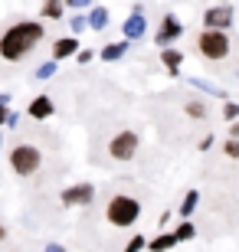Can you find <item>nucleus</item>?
<instances>
[{"mask_svg": "<svg viewBox=\"0 0 239 252\" xmlns=\"http://www.w3.org/2000/svg\"><path fill=\"white\" fill-rule=\"evenodd\" d=\"M39 39H43V27L27 20V23H17V27H10L3 36H0V56L10 59V63H17L30 53V49L36 46Z\"/></svg>", "mask_w": 239, "mask_h": 252, "instance_id": "f257e3e1", "label": "nucleus"}, {"mask_svg": "<svg viewBox=\"0 0 239 252\" xmlns=\"http://www.w3.org/2000/svg\"><path fill=\"white\" fill-rule=\"evenodd\" d=\"M138 216H141V203L135 200V196H128V193H115L108 200V206H105V220H108L111 226H118V229L135 226Z\"/></svg>", "mask_w": 239, "mask_h": 252, "instance_id": "f03ea898", "label": "nucleus"}, {"mask_svg": "<svg viewBox=\"0 0 239 252\" xmlns=\"http://www.w3.org/2000/svg\"><path fill=\"white\" fill-rule=\"evenodd\" d=\"M230 46H233V39L223 30H203V33H197V53L206 63H226L230 59Z\"/></svg>", "mask_w": 239, "mask_h": 252, "instance_id": "7ed1b4c3", "label": "nucleus"}, {"mask_svg": "<svg viewBox=\"0 0 239 252\" xmlns=\"http://www.w3.org/2000/svg\"><path fill=\"white\" fill-rule=\"evenodd\" d=\"M39 151L33 144H17V148L10 151V167L17 170L20 177H30V174H36L39 170Z\"/></svg>", "mask_w": 239, "mask_h": 252, "instance_id": "20e7f679", "label": "nucleus"}, {"mask_svg": "<svg viewBox=\"0 0 239 252\" xmlns=\"http://www.w3.org/2000/svg\"><path fill=\"white\" fill-rule=\"evenodd\" d=\"M138 144H141V138L135 134V131H118V134L111 138V144H108V154L115 160H131L135 154H138Z\"/></svg>", "mask_w": 239, "mask_h": 252, "instance_id": "39448f33", "label": "nucleus"}, {"mask_svg": "<svg viewBox=\"0 0 239 252\" xmlns=\"http://www.w3.org/2000/svg\"><path fill=\"white\" fill-rule=\"evenodd\" d=\"M180 33H184V27H180V20H177L174 13H167V17L161 20V30H157L154 43H157L161 49H167V46H171V43H174L177 36H180Z\"/></svg>", "mask_w": 239, "mask_h": 252, "instance_id": "423d86ee", "label": "nucleus"}, {"mask_svg": "<svg viewBox=\"0 0 239 252\" xmlns=\"http://www.w3.org/2000/svg\"><path fill=\"white\" fill-rule=\"evenodd\" d=\"M95 196L92 184H75V187H66L63 190V206H89Z\"/></svg>", "mask_w": 239, "mask_h": 252, "instance_id": "0eeeda50", "label": "nucleus"}, {"mask_svg": "<svg viewBox=\"0 0 239 252\" xmlns=\"http://www.w3.org/2000/svg\"><path fill=\"white\" fill-rule=\"evenodd\" d=\"M203 23H206V30H230L233 23V10L230 7H210L206 13H203Z\"/></svg>", "mask_w": 239, "mask_h": 252, "instance_id": "6e6552de", "label": "nucleus"}, {"mask_svg": "<svg viewBox=\"0 0 239 252\" xmlns=\"http://www.w3.org/2000/svg\"><path fill=\"white\" fill-rule=\"evenodd\" d=\"M147 30V20H144V10H141V3L135 10H131V17L125 20V27H121V33H125V39H141Z\"/></svg>", "mask_w": 239, "mask_h": 252, "instance_id": "1a4fd4ad", "label": "nucleus"}, {"mask_svg": "<svg viewBox=\"0 0 239 252\" xmlns=\"http://www.w3.org/2000/svg\"><path fill=\"white\" fill-rule=\"evenodd\" d=\"M180 63H184V56H180L174 46L161 49V65L167 69V75H180Z\"/></svg>", "mask_w": 239, "mask_h": 252, "instance_id": "9d476101", "label": "nucleus"}, {"mask_svg": "<svg viewBox=\"0 0 239 252\" xmlns=\"http://www.w3.org/2000/svg\"><path fill=\"white\" fill-rule=\"evenodd\" d=\"M75 53H79V39H72V36L56 39V43H53V59H56V63L66 59V56H75Z\"/></svg>", "mask_w": 239, "mask_h": 252, "instance_id": "9b49d317", "label": "nucleus"}, {"mask_svg": "<svg viewBox=\"0 0 239 252\" xmlns=\"http://www.w3.org/2000/svg\"><path fill=\"white\" fill-rule=\"evenodd\" d=\"M53 115V102H49V95H36L33 102H30V118H49Z\"/></svg>", "mask_w": 239, "mask_h": 252, "instance_id": "f8f14e48", "label": "nucleus"}, {"mask_svg": "<svg viewBox=\"0 0 239 252\" xmlns=\"http://www.w3.org/2000/svg\"><path fill=\"white\" fill-rule=\"evenodd\" d=\"M85 23H89V30H105L108 27V10L105 7H92L89 17H85Z\"/></svg>", "mask_w": 239, "mask_h": 252, "instance_id": "ddd939ff", "label": "nucleus"}, {"mask_svg": "<svg viewBox=\"0 0 239 252\" xmlns=\"http://www.w3.org/2000/svg\"><path fill=\"white\" fill-rule=\"evenodd\" d=\"M125 53H128V39H125V43H108V46L102 49V59H105V63H115V59H121Z\"/></svg>", "mask_w": 239, "mask_h": 252, "instance_id": "4468645a", "label": "nucleus"}, {"mask_svg": "<svg viewBox=\"0 0 239 252\" xmlns=\"http://www.w3.org/2000/svg\"><path fill=\"white\" fill-rule=\"evenodd\" d=\"M174 246H177L174 233H164V236H157V239H151L147 249H151V252H167V249H174Z\"/></svg>", "mask_w": 239, "mask_h": 252, "instance_id": "2eb2a0df", "label": "nucleus"}, {"mask_svg": "<svg viewBox=\"0 0 239 252\" xmlns=\"http://www.w3.org/2000/svg\"><path fill=\"white\" fill-rule=\"evenodd\" d=\"M197 203H200V193H197V190H190V193L184 196V203H180V216H184V220H190L193 210H197Z\"/></svg>", "mask_w": 239, "mask_h": 252, "instance_id": "dca6fc26", "label": "nucleus"}, {"mask_svg": "<svg viewBox=\"0 0 239 252\" xmlns=\"http://www.w3.org/2000/svg\"><path fill=\"white\" fill-rule=\"evenodd\" d=\"M190 85H193V89H203L206 95H216V98H226V92H220V85L206 82V79H190Z\"/></svg>", "mask_w": 239, "mask_h": 252, "instance_id": "f3484780", "label": "nucleus"}, {"mask_svg": "<svg viewBox=\"0 0 239 252\" xmlns=\"http://www.w3.org/2000/svg\"><path fill=\"white\" fill-rule=\"evenodd\" d=\"M43 17L59 20L63 17V0H43Z\"/></svg>", "mask_w": 239, "mask_h": 252, "instance_id": "a211bd4d", "label": "nucleus"}, {"mask_svg": "<svg viewBox=\"0 0 239 252\" xmlns=\"http://www.w3.org/2000/svg\"><path fill=\"white\" fill-rule=\"evenodd\" d=\"M184 112L190 115L193 122H200V118H206V105H203V102H187V105H184Z\"/></svg>", "mask_w": 239, "mask_h": 252, "instance_id": "6ab92c4d", "label": "nucleus"}, {"mask_svg": "<svg viewBox=\"0 0 239 252\" xmlns=\"http://www.w3.org/2000/svg\"><path fill=\"white\" fill-rule=\"evenodd\" d=\"M193 236H197L193 223H180V226H177V233H174V239H177V243H184V239H193Z\"/></svg>", "mask_w": 239, "mask_h": 252, "instance_id": "aec40b11", "label": "nucleus"}, {"mask_svg": "<svg viewBox=\"0 0 239 252\" xmlns=\"http://www.w3.org/2000/svg\"><path fill=\"white\" fill-rule=\"evenodd\" d=\"M56 69H59V65H56V59H53V63H43V65L36 69V79H53Z\"/></svg>", "mask_w": 239, "mask_h": 252, "instance_id": "412c9836", "label": "nucleus"}, {"mask_svg": "<svg viewBox=\"0 0 239 252\" xmlns=\"http://www.w3.org/2000/svg\"><path fill=\"white\" fill-rule=\"evenodd\" d=\"M141 249H147V239H144V236H135V239L125 246V252H141Z\"/></svg>", "mask_w": 239, "mask_h": 252, "instance_id": "4be33fe9", "label": "nucleus"}, {"mask_svg": "<svg viewBox=\"0 0 239 252\" xmlns=\"http://www.w3.org/2000/svg\"><path fill=\"white\" fill-rule=\"evenodd\" d=\"M223 118L236 122V118H239V105H236V102H226V105H223Z\"/></svg>", "mask_w": 239, "mask_h": 252, "instance_id": "5701e85b", "label": "nucleus"}, {"mask_svg": "<svg viewBox=\"0 0 239 252\" xmlns=\"http://www.w3.org/2000/svg\"><path fill=\"white\" fill-rule=\"evenodd\" d=\"M223 151H226V158H233V160H239V141H226V144H223Z\"/></svg>", "mask_w": 239, "mask_h": 252, "instance_id": "b1692460", "label": "nucleus"}, {"mask_svg": "<svg viewBox=\"0 0 239 252\" xmlns=\"http://www.w3.org/2000/svg\"><path fill=\"white\" fill-rule=\"evenodd\" d=\"M69 27H72V33H82V30H89V23H85V17H72Z\"/></svg>", "mask_w": 239, "mask_h": 252, "instance_id": "393cba45", "label": "nucleus"}, {"mask_svg": "<svg viewBox=\"0 0 239 252\" xmlns=\"http://www.w3.org/2000/svg\"><path fill=\"white\" fill-rule=\"evenodd\" d=\"M75 59H79V63H92V49H79V53H75Z\"/></svg>", "mask_w": 239, "mask_h": 252, "instance_id": "a878e982", "label": "nucleus"}, {"mask_svg": "<svg viewBox=\"0 0 239 252\" xmlns=\"http://www.w3.org/2000/svg\"><path fill=\"white\" fill-rule=\"evenodd\" d=\"M197 148H200V151H210V148H213V134H206V138H203Z\"/></svg>", "mask_w": 239, "mask_h": 252, "instance_id": "bb28decb", "label": "nucleus"}, {"mask_svg": "<svg viewBox=\"0 0 239 252\" xmlns=\"http://www.w3.org/2000/svg\"><path fill=\"white\" fill-rule=\"evenodd\" d=\"M230 138H233V141H239V122H233V125H230Z\"/></svg>", "mask_w": 239, "mask_h": 252, "instance_id": "cd10ccee", "label": "nucleus"}, {"mask_svg": "<svg viewBox=\"0 0 239 252\" xmlns=\"http://www.w3.org/2000/svg\"><path fill=\"white\" fill-rule=\"evenodd\" d=\"M69 7H89V0H66Z\"/></svg>", "mask_w": 239, "mask_h": 252, "instance_id": "c85d7f7f", "label": "nucleus"}, {"mask_svg": "<svg viewBox=\"0 0 239 252\" xmlns=\"http://www.w3.org/2000/svg\"><path fill=\"white\" fill-rule=\"evenodd\" d=\"M7 122V105H0V125Z\"/></svg>", "mask_w": 239, "mask_h": 252, "instance_id": "c756f323", "label": "nucleus"}, {"mask_svg": "<svg viewBox=\"0 0 239 252\" xmlns=\"http://www.w3.org/2000/svg\"><path fill=\"white\" fill-rule=\"evenodd\" d=\"M46 252H66V249H63V246H56V243H53V246H46Z\"/></svg>", "mask_w": 239, "mask_h": 252, "instance_id": "7c9ffc66", "label": "nucleus"}, {"mask_svg": "<svg viewBox=\"0 0 239 252\" xmlns=\"http://www.w3.org/2000/svg\"><path fill=\"white\" fill-rule=\"evenodd\" d=\"M3 236H7V229H3V226H0V239H3Z\"/></svg>", "mask_w": 239, "mask_h": 252, "instance_id": "2f4dec72", "label": "nucleus"}, {"mask_svg": "<svg viewBox=\"0 0 239 252\" xmlns=\"http://www.w3.org/2000/svg\"><path fill=\"white\" fill-rule=\"evenodd\" d=\"M0 144H3V134H0Z\"/></svg>", "mask_w": 239, "mask_h": 252, "instance_id": "473e14b6", "label": "nucleus"}]
</instances>
